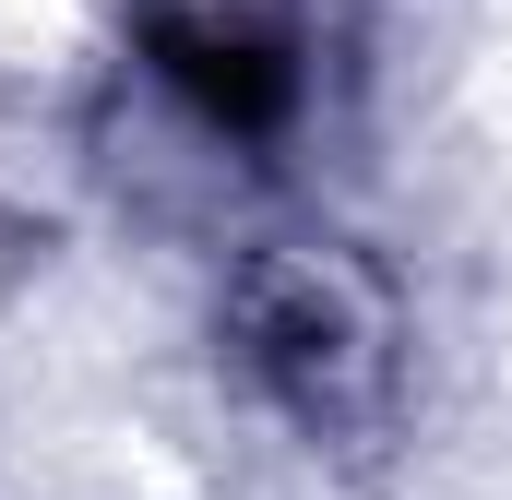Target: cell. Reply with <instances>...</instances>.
<instances>
[{
  "mask_svg": "<svg viewBox=\"0 0 512 500\" xmlns=\"http://www.w3.org/2000/svg\"><path fill=\"white\" fill-rule=\"evenodd\" d=\"M143 48H155V72L203 108V131H262L298 120V48L262 24V12H179V0H155L143 12Z\"/></svg>",
  "mask_w": 512,
  "mask_h": 500,
  "instance_id": "obj_1",
  "label": "cell"
}]
</instances>
